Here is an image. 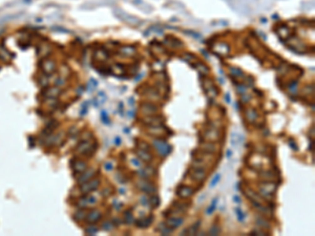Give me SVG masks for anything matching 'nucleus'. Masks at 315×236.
I'll use <instances>...</instances> for the list:
<instances>
[{
	"label": "nucleus",
	"mask_w": 315,
	"mask_h": 236,
	"mask_svg": "<svg viewBox=\"0 0 315 236\" xmlns=\"http://www.w3.org/2000/svg\"><path fill=\"white\" fill-rule=\"evenodd\" d=\"M183 222H184V219L181 217L170 218L169 220H167V226L171 227V228H178L179 226H181L182 223H183Z\"/></svg>",
	"instance_id": "f03ea898"
},
{
	"label": "nucleus",
	"mask_w": 315,
	"mask_h": 236,
	"mask_svg": "<svg viewBox=\"0 0 315 236\" xmlns=\"http://www.w3.org/2000/svg\"><path fill=\"white\" fill-rule=\"evenodd\" d=\"M192 193H193V191L191 190L189 187H183V186H182V187H180L178 190V194L182 197H188Z\"/></svg>",
	"instance_id": "7ed1b4c3"
},
{
	"label": "nucleus",
	"mask_w": 315,
	"mask_h": 236,
	"mask_svg": "<svg viewBox=\"0 0 315 236\" xmlns=\"http://www.w3.org/2000/svg\"><path fill=\"white\" fill-rule=\"evenodd\" d=\"M154 145L157 147L159 153H161L163 156H166L168 153L170 152L169 149L170 147L168 146V144L166 142H163V141H160V140H155L154 141Z\"/></svg>",
	"instance_id": "f257e3e1"
},
{
	"label": "nucleus",
	"mask_w": 315,
	"mask_h": 236,
	"mask_svg": "<svg viewBox=\"0 0 315 236\" xmlns=\"http://www.w3.org/2000/svg\"><path fill=\"white\" fill-rule=\"evenodd\" d=\"M227 156H228V158H230V156H231V152H230V150H228V152H227Z\"/></svg>",
	"instance_id": "6e6552de"
},
{
	"label": "nucleus",
	"mask_w": 315,
	"mask_h": 236,
	"mask_svg": "<svg viewBox=\"0 0 315 236\" xmlns=\"http://www.w3.org/2000/svg\"><path fill=\"white\" fill-rule=\"evenodd\" d=\"M233 199H234V200H236V203H240V200H241V199H240V197H238V196H234V197H233Z\"/></svg>",
	"instance_id": "0eeeda50"
},
{
	"label": "nucleus",
	"mask_w": 315,
	"mask_h": 236,
	"mask_svg": "<svg viewBox=\"0 0 315 236\" xmlns=\"http://www.w3.org/2000/svg\"><path fill=\"white\" fill-rule=\"evenodd\" d=\"M216 203H217V198H214L212 200V203H211V206H210V207H208L207 211H206V213H207V214H212L213 211L216 210Z\"/></svg>",
	"instance_id": "20e7f679"
},
{
	"label": "nucleus",
	"mask_w": 315,
	"mask_h": 236,
	"mask_svg": "<svg viewBox=\"0 0 315 236\" xmlns=\"http://www.w3.org/2000/svg\"><path fill=\"white\" fill-rule=\"evenodd\" d=\"M234 211H235V213H236V215H237V219L240 220V222H243V220H244V213H243L242 211H241V209L236 208Z\"/></svg>",
	"instance_id": "39448f33"
},
{
	"label": "nucleus",
	"mask_w": 315,
	"mask_h": 236,
	"mask_svg": "<svg viewBox=\"0 0 315 236\" xmlns=\"http://www.w3.org/2000/svg\"><path fill=\"white\" fill-rule=\"evenodd\" d=\"M220 178H221V175H220V174H216V178H214L212 179V181H211V183H210V187H211V188H213L214 186L216 185V183L220 181Z\"/></svg>",
	"instance_id": "423d86ee"
}]
</instances>
